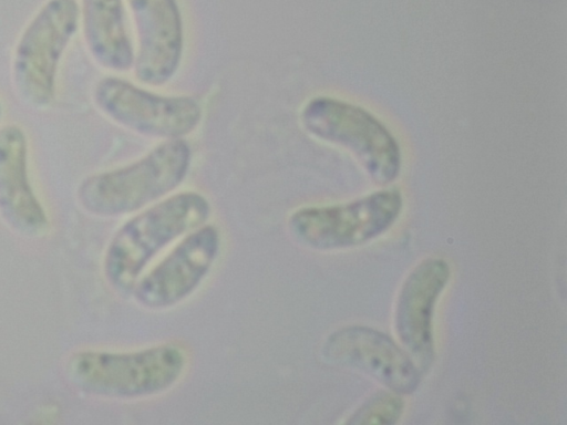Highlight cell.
<instances>
[{
	"instance_id": "6da1fadb",
	"label": "cell",
	"mask_w": 567,
	"mask_h": 425,
	"mask_svg": "<svg viewBox=\"0 0 567 425\" xmlns=\"http://www.w3.org/2000/svg\"><path fill=\"white\" fill-rule=\"evenodd\" d=\"M209 201L199 193L183 191L158 201L122 225L104 257V274L121 292H131L151 260L178 237L203 226Z\"/></svg>"
},
{
	"instance_id": "7a4b0ae2",
	"label": "cell",
	"mask_w": 567,
	"mask_h": 425,
	"mask_svg": "<svg viewBox=\"0 0 567 425\" xmlns=\"http://www.w3.org/2000/svg\"><path fill=\"white\" fill-rule=\"evenodd\" d=\"M187 355L175 343L112 352L85 350L66 362L71 383L83 392L109 398H144L166 392L185 372Z\"/></svg>"
},
{
	"instance_id": "3957f363",
	"label": "cell",
	"mask_w": 567,
	"mask_h": 425,
	"mask_svg": "<svg viewBox=\"0 0 567 425\" xmlns=\"http://www.w3.org/2000/svg\"><path fill=\"white\" fill-rule=\"evenodd\" d=\"M189 165L188 144L167 139L132 164L86 177L78 199L85 211L100 217L134 212L177 188Z\"/></svg>"
},
{
	"instance_id": "277c9868",
	"label": "cell",
	"mask_w": 567,
	"mask_h": 425,
	"mask_svg": "<svg viewBox=\"0 0 567 425\" xmlns=\"http://www.w3.org/2000/svg\"><path fill=\"white\" fill-rule=\"evenodd\" d=\"M300 120L312 136L351 152L375 183L388 185L399 176L401 151L396 139L361 106L316 96L305 104Z\"/></svg>"
},
{
	"instance_id": "5b68a950",
	"label": "cell",
	"mask_w": 567,
	"mask_h": 425,
	"mask_svg": "<svg viewBox=\"0 0 567 425\" xmlns=\"http://www.w3.org/2000/svg\"><path fill=\"white\" fill-rule=\"evenodd\" d=\"M79 20L76 0H48L22 32L12 59V83L25 105L43 110L53 101L58 68Z\"/></svg>"
},
{
	"instance_id": "8992f818",
	"label": "cell",
	"mask_w": 567,
	"mask_h": 425,
	"mask_svg": "<svg viewBox=\"0 0 567 425\" xmlns=\"http://www.w3.org/2000/svg\"><path fill=\"white\" fill-rule=\"evenodd\" d=\"M403 207L401 191L381 189L362 198L326 206H308L288 218L291 236L315 250L351 248L385 232Z\"/></svg>"
},
{
	"instance_id": "52a82bcc",
	"label": "cell",
	"mask_w": 567,
	"mask_h": 425,
	"mask_svg": "<svg viewBox=\"0 0 567 425\" xmlns=\"http://www.w3.org/2000/svg\"><path fill=\"white\" fill-rule=\"evenodd\" d=\"M96 107L116 124L137 134L178 139L200 123V104L187 95H161L115 77L101 79L93 91Z\"/></svg>"
},
{
	"instance_id": "ba28073f",
	"label": "cell",
	"mask_w": 567,
	"mask_h": 425,
	"mask_svg": "<svg viewBox=\"0 0 567 425\" xmlns=\"http://www.w3.org/2000/svg\"><path fill=\"white\" fill-rule=\"evenodd\" d=\"M220 249L215 226L203 225L183 240L135 283L138 304L151 310L174 307L189 297L209 273Z\"/></svg>"
},
{
	"instance_id": "9c48e42d",
	"label": "cell",
	"mask_w": 567,
	"mask_h": 425,
	"mask_svg": "<svg viewBox=\"0 0 567 425\" xmlns=\"http://www.w3.org/2000/svg\"><path fill=\"white\" fill-rule=\"evenodd\" d=\"M323 356L338 365L359 370L398 394L414 392L421 371L389 335L373 328L348 325L328 335Z\"/></svg>"
},
{
	"instance_id": "30bf717a",
	"label": "cell",
	"mask_w": 567,
	"mask_h": 425,
	"mask_svg": "<svg viewBox=\"0 0 567 425\" xmlns=\"http://www.w3.org/2000/svg\"><path fill=\"white\" fill-rule=\"evenodd\" d=\"M137 34L136 79L150 86L167 83L183 55V21L176 0H127Z\"/></svg>"
},
{
	"instance_id": "8fae6325",
	"label": "cell",
	"mask_w": 567,
	"mask_h": 425,
	"mask_svg": "<svg viewBox=\"0 0 567 425\" xmlns=\"http://www.w3.org/2000/svg\"><path fill=\"white\" fill-rule=\"evenodd\" d=\"M449 279L447 262L429 258L410 272L399 294L396 333L421 372H426L434 359V305Z\"/></svg>"
},
{
	"instance_id": "7c38bea8",
	"label": "cell",
	"mask_w": 567,
	"mask_h": 425,
	"mask_svg": "<svg viewBox=\"0 0 567 425\" xmlns=\"http://www.w3.org/2000/svg\"><path fill=\"white\" fill-rule=\"evenodd\" d=\"M0 217L16 232L37 237L49 219L29 179L28 139L16 124L0 127Z\"/></svg>"
},
{
	"instance_id": "4fadbf2b",
	"label": "cell",
	"mask_w": 567,
	"mask_h": 425,
	"mask_svg": "<svg viewBox=\"0 0 567 425\" xmlns=\"http://www.w3.org/2000/svg\"><path fill=\"white\" fill-rule=\"evenodd\" d=\"M83 38L92 59L102 68L125 72L134 64L123 0H81Z\"/></svg>"
},
{
	"instance_id": "5bb4252c",
	"label": "cell",
	"mask_w": 567,
	"mask_h": 425,
	"mask_svg": "<svg viewBox=\"0 0 567 425\" xmlns=\"http://www.w3.org/2000/svg\"><path fill=\"white\" fill-rule=\"evenodd\" d=\"M404 402L395 392H380L365 401L347 421L358 425H392L403 412Z\"/></svg>"
},
{
	"instance_id": "9a60e30c",
	"label": "cell",
	"mask_w": 567,
	"mask_h": 425,
	"mask_svg": "<svg viewBox=\"0 0 567 425\" xmlns=\"http://www.w3.org/2000/svg\"><path fill=\"white\" fill-rule=\"evenodd\" d=\"M1 116H2V106H1V103H0V120H1Z\"/></svg>"
}]
</instances>
